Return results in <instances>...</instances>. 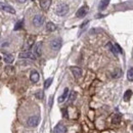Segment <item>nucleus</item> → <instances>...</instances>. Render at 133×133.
<instances>
[{
	"label": "nucleus",
	"instance_id": "4",
	"mask_svg": "<svg viewBox=\"0 0 133 133\" xmlns=\"http://www.w3.org/2000/svg\"><path fill=\"white\" fill-rule=\"evenodd\" d=\"M19 57L20 58H30V59H35L36 58L35 54L31 50H25V51L21 52L20 55H19Z\"/></svg>",
	"mask_w": 133,
	"mask_h": 133
},
{
	"label": "nucleus",
	"instance_id": "24",
	"mask_svg": "<svg viewBox=\"0 0 133 133\" xmlns=\"http://www.w3.org/2000/svg\"><path fill=\"white\" fill-rule=\"evenodd\" d=\"M36 97L38 98V99H42L43 98V91L42 90H40V91H38V92H36Z\"/></svg>",
	"mask_w": 133,
	"mask_h": 133
},
{
	"label": "nucleus",
	"instance_id": "23",
	"mask_svg": "<svg viewBox=\"0 0 133 133\" xmlns=\"http://www.w3.org/2000/svg\"><path fill=\"white\" fill-rule=\"evenodd\" d=\"M51 83H52V78H48V79H46L44 82V88L47 89L49 88V86L51 85Z\"/></svg>",
	"mask_w": 133,
	"mask_h": 133
},
{
	"label": "nucleus",
	"instance_id": "28",
	"mask_svg": "<svg viewBox=\"0 0 133 133\" xmlns=\"http://www.w3.org/2000/svg\"><path fill=\"white\" fill-rule=\"evenodd\" d=\"M52 99H53V97L51 96V97H50V100H49V107H50V108H51V105H52Z\"/></svg>",
	"mask_w": 133,
	"mask_h": 133
},
{
	"label": "nucleus",
	"instance_id": "5",
	"mask_svg": "<svg viewBox=\"0 0 133 133\" xmlns=\"http://www.w3.org/2000/svg\"><path fill=\"white\" fill-rule=\"evenodd\" d=\"M88 10H89V7L87 5H84L82 7H80L78 9V11L76 12V16L77 17H84L87 13H88Z\"/></svg>",
	"mask_w": 133,
	"mask_h": 133
},
{
	"label": "nucleus",
	"instance_id": "9",
	"mask_svg": "<svg viewBox=\"0 0 133 133\" xmlns=\"http://www.w3.org/2000/svg\"><path fill=\"white\" fill-rule=\"evenodd\" d=\"M33 53L35 54V56H36V57L41 55V53H42V43H37V44L34 46Z\"/></svg>",
	"mask_w": 133,
	"mask_h": 133
},
{
	"label": "nucleus",
	"instance_id": "11",
	"mask_svg": "<svg viewBox=\"0 0 133 133\" xmlns=\"http://www.w3.org/2000/svg\"><path fill=\"white\" fill-rule=\"evenodd\" d=\"M66 132H67V128L63 124H57L54 127V129H53V133H66Z\"/></svg>",
	"mask_w": 133,
	"mask_h": 133
},
{
	"label": "nucleus",
	"instance_id": "21",
	"mask_svg": "<svg viewBox=\"0 0 133 133\" xmlns=\"http://www.w3.org/2000/svg\"><path fill=\"white\" fill-rule=\"evenodd\" d=\"M5 72H6L7 74H9V75H12V74L14 73V68L11 67V66H7V67L5 68Z\"/></svg>",
	"mask_w": 133,
	"mask_h": 133
},
{
	"label": "nucleus",
	"instance_id": "20",
	"mask_svg": "<svg viewBox=\"0 0 133 133\" xmlns=\"http://www.w3.org/2000/svg\"><path fill=\"white\" fill-rule=\"evenodd\" d=\"M127 78H128L129 81L133 82V68H130L128 70V72H127Z\"/></svg>",
	"mask_w": 133,
	"mask_h": 133
},
{
	"label": "nucleus",
	"instance_id": "10",
	"mask_svg": "<svg viewBox=\"0 0 133 133\" xmlns=\"http://www.w3.org/2000/svg\"><path fill=\"white\" fill-rule=\"evenodd\" d=\"M30 79L33 83H37L40 79V76H39V73L37 71H32L31 72V75H30Z\"/></svg>",
	"mask_w": 133,
	"mask_h": 133
},
{
	"label": "nucleus",
	"instance_id": "19",
	"mask_svg": "<svg viewBox=\"0 0 133 133\" xmlns=\"http://www.w3.org/2000/svg\"><path fill=\"white\" fill-rule=\"evenodd\" d=\"M121 75H122V71H121L120 69H117V70L112 74L113 78H120V77H121Z\"/></svg>",
	"mask_w": 133,
	"mask_h": 133
},
{
	"label": "nucleus",
	"instance_id": "27",
	"mask_svg": "<svg viewBox=\"0 0 133 133\" xmlns=\"http://www.w3.org/2000/svg\"><path fill=\"white\" fill-rule=\"evenodd\" d=\"M63 112H64V117L68 118V114H67V112H68V111H67V109H65V110H64Z\"/></svg>",
	"mask_w": 133,
	"mask_h": 133
},
{
	"label": "nucleus",
	"instance_id": "25",
	"mask_svg": "<svg viewBox=\"0 0 133 133\" xmlns=\"http://www.w3.org/2000/svg\"><path fill=\"white\" fill-rule=\"evenodd\" d=\"M75 98H76V92H72L71 95H70V97H69V101L72 102L73 100H75Z\"/></svg>",
	"mask_w": 133,
	"mask_h": 133
},
{
	"label": "nucleus",
	"instance_id": "15",
	"mask_svg": "<svg viewBox=\"0 0 133 133\" xmlns=\"http://www.w3.org/2000/svg\"><path fill=\"white\" fill-rule=\"evenodd\" d=\"M13 59H14V57H13L12 54H10V53H5L4 54V61L6 64H11L13 61Z\"/></svg>",
	"mask_w": 133,
	"mask_h": 133
},
{
	"label": "nucleus",
	"instance_id": "22",
	"mask_svg": "<svg viewBox=\"0 0 133 133\" xmlns=\"http://www.w3.org/2000/svg\"><path fill=\"white\" fill-rule=\"evenodd\" d=\"M23 25H24V21L17 22V23L15 24V26H14V31H17V30L22 29V28H23Z\"/></svg>",
	"mask_w": 133,
	"mask_h": 133
},
{
	"label": "nucleus",
	"instance_id": "26",
	"mask_svg": "<svg viewBox=\"0 0 133 133\" xmlns=\"http://www.w3.org/2000/svg\"><path fill=\"white\" fill-rule=\"evenodd\" d=\"M115 46H116V48H117V50H118V52H120V53H122V52H123V50L121 49V47L119 46V44H115Z\"/></svg>",
	"mask_w": 133,
	"mask_h": 133
},
{
	"label": "nucleus",
	"instance_id": "13",
	"mask_svg": "<svg viewBox=\"0 0 133 133\" xmlns=\"http://www.w3.org/2000/svg\"><path fill=\"white\" fill-rule=\"evenodd\" d=\"M68 95H69V88H65L64 93L58 97V102H64V101L67 99Z\"/></svg>",
	"mask_w": 133,
	"mask_h": 133
},
{
	"label": "nucleus",
	"instance_id": "6",
	"mask_svg": "<svg viewBox=\"0 0 133 133\" xmlns=\"http://www.w3.org/2000/svg\"><path fill=\"white\" fill-rule=\"evenodd\" d=\"M39 121H40L39 117L33 116V117H30V118L28 119L27 124H28V126H30V127H36V126L39 124Z\"/></svg>",
	"mask_w": 133,
	"mask_h": 133
},
{
	"label": "nucleus",
	"instance_id": "18",
	"mask_svg": "<svg viewBox=\"0 0 133 133\" xmlns=\"http://www.w3.org/2000/svg\"><path fill=\"white\" fill-rule=\"evenodd\" d=\"M120 121H121V115H120V114H116V115L113 117L112 122H113L114 124H119Z\"/></svg>",
	"mask_w": 133,
	"mask_h": 133
},
{
	"label": "nucleus",
	"instance_id": "2",
	"mask_svg": "<svg viewBox=\"0 0 133 133\" xmlns=\"http://www.w3.org/2000/svg\"><path fill=\"white\" fill-rule=\"evenodd\" d=\"M44 16L43 15H41V14H36L35 16H34V19H33V25L35 26V27H37V28H39V27H41L43 24H44Z\"/></svg>",
	"mask_w": 133,
	"mask_h": 133
},
{
	"label": "nucleus",
	"instance_id": "17",
	"mask_svg": "<svg viewBox=\"0 0 133 133\" xmlns=\"http://www.w3.org/2000/svg\"><path fill=\"white\" fill-rule=\"evenodd\" d=\"M131 95H132V91H131V90H127V91L124 93V100H125V101H129L130 98H131Z\"/></svg>",
	"mask_w": 133,
	"mask_h": 133
},
{
	"label": "nucleus",
	"instance_id": "3",
	"mask_svg": "<svg viewBox=\"0 0 133 133\" xmlns=\"http://www.w3.org/2000/svg\"><path fill=\"white\" fill-rule=\"evenodd\" d=\"M61 44H63L61 39H60V38H55V39H53V40L50 42V47H51V49L57 51V50L60 49Z\"/></svg>",
	"mask_w": 133,
	"mask_h": 133
},
{
	"label": "nucleus",
	"instance_id": "16",
	"mask_svg": "<svg viewBox=\"0 0 133 133\" xmlns=\"http://www.w3.org/2000/svg\"><path fill=\"white\" fill-rule=\"evenodd\" d=\"M46 30H47L48 32H53V31L56 30V26H55L53 23L48 22V23L46 24Z\"/></svg>",
	"mask_w": 133,
	"mask_h": 133
},
{
	"label": "nucleus",
	"instance_id": "29",
	"mask_svg": "<svg viewBox=\"0 0 133 133\" xmlns=\"http://www.w3.org/2000/svg\"><path fill=\"white\" fill-rule=\"evenodd\" d=\"M16 1H17L19 3H25V2L27 1V0H16Z\"/></svg>",
	"mask_w": 133,
	"mask_h": 133
},
{
	"label": "nucleus",
	"instance_id": "8",
	"mask_svg": "<svg viewBox=\"0 0 133 133\" xmlns=\"http://www.w3.org/2000/svg\"><path fill=\"white\" fill-rule=\"evenodd\" d=\"M70 69H71V71H72V73H73L75 78L78 79V78H80L82 76V70L80 68H78V67H71Z\"/></svg>",
	"mask_w": 133,
	"mask_h": 133
},
{
	"label": "nucleus",
	"instance_id": "14",
	"mask_svg": "<svg viewBox=\"0 0 133 133\" xmlns=\"http://www.w3.org/2000/svg\"><path fill=\"white\" fill-rule=\"evenodd\" d=\"M110 1H111V0H100V3H99V5H98V9H99V10L105 9V8L108 7Z\"/></svg>",
	"mask_w": 133,
	"mask_h": 133
},
{
	"label": "nucleus",
	"instance_id": "7",
	"mask_svg": "<svg viewBox=\"0 0 133 133\" xmlns=\"http://www.w3.org/2000/svg\"><path fill=\"white\" fill-rule=\"evenodd\" d=\"M0 9H1V10H4V11H6V12L12 13V14L15 13V10H14V8H13L12 6H10V5L6 4V3H3V2H0Z\"/></svg>",
	"mask_w": 133,
	"mask_h": 133
},
{
	"label": "nucleus",
	"instance_id": "1",
	"mask_svg": "<svg viewBox=\"0 0 133 133\" xmlns=\"http://www.w3.org/2000/svg\"><path fill=\"white\" fill-rule=\"evenodd\" d=\"M55 13L57 14V15H59V16H64V15H66L67 13H68V11H69V5L68 4H66V3H60V4H58L56 7H55Z\"/></svg>",
	"mask_w": 133,
	"mask_h": 133
},
{
	"label": "nucleus",
	"instance_id": "12",
	"mask_svg": "<svg viewBox=\"0 0 133 133\" xmlns=\"http://www.w3.org/2000/svg\"><path fill=\"white\" fill-rule=\"evenodd\" d=\"M50 4H51V0H41L40 1V5L43 10H48V8L50 7Z\"/></svg>",
	"mask_w": 133,
	"mask_h": 133
},
{
	"label": "nucleus",
	"instance_id": "30",
	"mask_svg": "<svg viewBox=\"0 0 133 133\" xmlns=\"http://www.w3.org/2000/svg\"><path fill=\"white\" fill-rule=\"evenodd\" d=\"M0 60H1V56H0Z\"/></svg>",
	"mask_w": 133,
	"mask_h": 133
}]
</instances>
